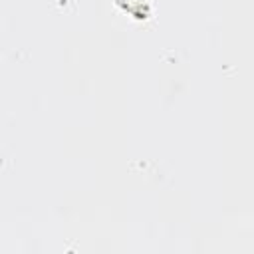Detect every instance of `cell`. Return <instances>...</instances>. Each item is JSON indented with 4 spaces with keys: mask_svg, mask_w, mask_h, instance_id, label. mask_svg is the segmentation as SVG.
<instances>
[{
    "mask_svg": "<svg viewBox=\"0 0 254 254\" xmlns=\"http://www.w3.org/2000/svg\"><path fill=\"white\" fill-rule=\"evenodd\" d=\"M115 2L135 18H145L149 14V0H115Z\"/></svg>",
    "mask_w": 254,
    "mask_h": 254,
    "instance_id": "1",
    "label": "cell"
}]
</instances>
